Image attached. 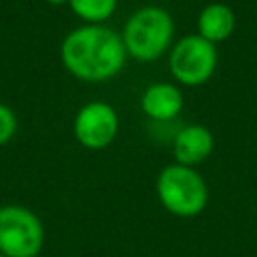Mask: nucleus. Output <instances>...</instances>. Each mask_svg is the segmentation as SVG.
I'll return each instance as SVG.
<instances>
[{
	"mask_svg": "<svg viewBox=\"0 0 257 257\" xmlns=\"http://www.w3.org/2000/svg\"><path fill=\"white\" fill-rule=\"evenodd\" d=\"M0 257H6V255H2V253H0Z\"/></svg>",
	"mask_w": 257,
	"mask_h": 257,
	"instance_id": "ddd939ff",
	"label": "nucleus"
},
{
	"mask_svg": "<svg viewBox=\"0 0 257 257\" xmlns=\"http://www.w3.org/2000/svg\"><path fill=\"white\" fill-rule=\"evenodd\" d=\"M70 10L88 24L108 20L116 10V0H68Z\"/></svg>",
	"mask_w": 257,
	"mask_h": 257,
	"instance_id": "9d476101",
	"label": "nucleus"
},
{
	"mask_svg": "<svg viewBox=\"0 0 257 257\" xmlns=\"http://www.w3.org/2000/svg\"><path fill=\"white\" fill-rule=\"evenodd\" d=\"M199 36L209 40L211 44H219L227 40L235 30V14L233 10L223 2H211L207 4L197 18Z\"/></svg>",
	"mask_w": 257,
	"mask_h": 257,
	"instance_id": "1a4fd4ad",
	"label": "nucleus"
},
{
	"mask_svg": "<svg viewBox=\"0 0 257 257\" xmlns=\"http://www.w3.org/2000/svg\"><path fill=\"white\" fill-rule=\"evenodd\" d=\"M44 245V227L36 213L22 205L0 207V253L6 257H36Z\"/></svg>",
	"mask_w": 257,
	"mask_h": 257,
	"instance_id": "20e7f679",
	"label": "nucleus"
},
{
	"mask_svg": "<svg viewBox=\"0 0 257 257\" xmlns=\"http://www.w3.org/2000/svg\"><path fill=\"white\" fill-rule=\"evenodd\" d=\"M155 187L161 205L175 217H197L209 203L207 183L193 167L179 163L167 165L161 169Z\"/></svg>",
	"mask_w": 257,
	"mask_h": 257,
	"instance_id": "7ed1b4c3",
	"label": "nucleus"
},
{
	"mask_svg": "<svg viewBox=\"0 0 257 257\" xmlns=\"http://www.w3.org/2000/svg\"><path fill=\"white\" fill-rule=\"evenodd\" d=\"M72 131H74V139L82 147L90 151L106 149L116 139L118 114L108 102H102V100L86 102L76 112Z\"/></svg>",
	"mask_w": 257,
	"mask_h": 257,
	"instance_id": "423d86ee",
	"label": "nucleus"
},
{
	"mask_svg": "<svg viewBox=\"0 0 257 257\" xmlns=\"http://www.w3.org/2000/svg\"><path fill=\"white\" fill-rule=\"evenodd\" d=\"M126 54L139 62H153L161 58L173 42V16L159 6H145L131 14L122 30Z\"/></svg>",
	"mask_w": 257,
	"mask_h": 257,
	"instance_id": "f03ea898",
	"label": "nucleus"
},
{
	"mask_svg": "<svg viewBox=\"0 0 257 257\" xmlns=\"http://www.w3.org/2000/svg\"><path fill=\"white\" fill-rule=\"evenodd\" d=\"M60 60L72 76L84 82H102L122 70L126 48L122 36L112 28L86 24L64 36Z\"/></svg>",
	"mask_w": 257,
	"mask_h": 257,
	"instance_id": "f257e3e1",
	"label": "nucleus"
},
{
	"mask_svg": "<svg viewBox=\"0 0 257 257\" xmlns=\"http://www.w3.org/2000/svg\"><path fill=\"white\" fill-rule=\"evenodd\" d=\"M183 92L177 84L171 82H155L145 88L141 96L143 112L153 120H171L183 110Z\"/></svg>",
	"mask_w": 257,
	"mask_h": 257,
	"instance_id": "6e6552de",
	"label": "nucleus"
},
{
	"mask_svg": "<svg viewBox=\"0 0 257 257\" xmlns=\"http://www.w3.org/2000/svg\"><path fill=\"white\" fill-rule=\"evenodd\" d=\"M36 257H42V255H36Z\"/></svg>",
	"mask_w": 257,
	"mask_h": 257,
	"instance_id": "4468645a",
	"label": "nucleus"
},
{
	"mask_svg": "<svg viewBox=\"0 0 257 257\" xmlns=\"http://www.w3.org/2000/svg\"><path fill=\"white\" fill-rule=\"evenodd\" d=\"M16 126H18L16 114L12 112V108H8L6 104L0 102V147L6 145L14 137Z\"/></svg>",
	"mask_w": 257,
	"mask_h": 257,
	"instance_id": "9b49d317",
	"label": "nucleus"
},
{
	"mask_svg": "<svg viewBox=\"0 0 257 257\" xmlns=\"http://www.w3.org/2000/svg\"><path fill=\"white\" fill-rule=\"evenodd\" d=\"M217 62L219 56L215 44L199 34H187L179 38L169 54V70L173 78L185 86L205 84L213 76Z\"/></svg>",
	"mask_w": 257,
	"mask_h": 257,
	"instance_id": "39448f33",
	"label": "nucleus"
},
{
	"mask_svg": "<svg viewBox=\"0 0 257 257\" xmlns=\"http://www.w3.org/2000/svg\"><path fill=\"white\" fill-rule=\"evenodd\" d=\"M213 147H215V139L207 126L187 124L177 133L173 141L175 163L185 167H195L205 159H209V155L213 153Z\"/></svg>",
	"mask_w": 257,
	"mask_h": 257,
	"instance_id": "0eeeda50",
	"label": "nucleus"
},
{
	"mask_svg": "<svg viewBox=\"0 0 257 257\" xmlns=\"http://www.w3.org/2000/svg\"><path fill=\"white\" fill-rule=\"evenodd\" d=\"M48 4H52V6H60V4H68V0H46Z\"/></svg>",
	"mask_w": 257,
	"mask_h": 257,
	"instance_id": "f8f14e48",
	"label": "nucleus"
}]
</instances>
